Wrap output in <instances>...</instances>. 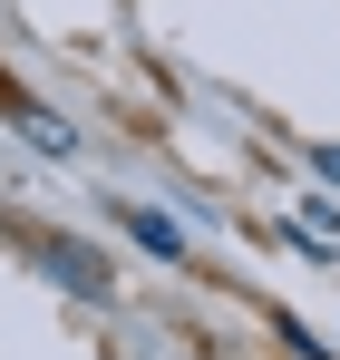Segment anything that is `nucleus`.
I'll use <instances>...</instances> for the list:
<instances>
[{
	"instance_id": "nucleus-1",
	"label": "nucleus",
	"mask_w": 340,
	"mask_h": 360,
	"mask_svg": "<svg viewBox=\"0 0 340 360\" xmlns=\"http://www.w3.org/2000/svg\"><path fill=\"white\" fill-rule=\"evenodd\" d=\"M39 263H49V273H58V283H68L78 302H107V273H98L88 253H68V243H39Z\"/></svg>"
},
{
	"instance_id": "nucleus-3",
	"label": "nucleus",
	"mask_w": 340,
	"mask_h": 360,
	"mask_svg": "<svg viewBox=\"0 0 340 360\" xmlns=\"http://www.w3.org/2000/svg\"><path fill=\"white\" fill-rule=\"evenodd\" d=\"M20 127H30V146H39V156H68V146H78V127H58L49 108H20Z\"/></svg>"
},
{
	"instance_id": "nucleus-2",
	"label": "nucleus",
	"mask_w": 340,
	"mask_h": 360,
	"mask_svg": "<svg viewBox=\"0 0 340 360\" xmlns=\"http://www.w3.org/2000/svg\"><path fill=\"white\" fill-rule=\"evenodd\" d=\"M126 234L146 243V253H166V263H175V253H185V234H175L166 214H146V205H126Z\"/></svg>"
}]
</instances>
